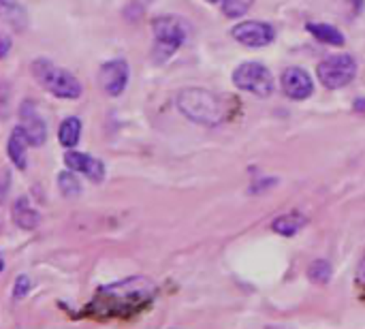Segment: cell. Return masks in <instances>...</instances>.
<instances>
[{
	"label": "cell",
	"mask_w": 365,
	"mask_h": 329,
	"mask_svg": "<svg viewBox=\"0 0 365 329\" xmlns=\"http://www.w3.org/2000/svg\"><path fill=\"white\" fill-rule=\"evenodd\" d=\"M231 36L246 47H265L274 43L276 30L267 21H240L237 26H233Z\"/></svg>",
	"instance_id": "cell-7"
},
{
	"label": "cell",
	"mask_w": 365,
	"mask_h": 329,
	"mask_svg": "<svg viewBox=\"0 0 365 329\" xmlns=\"http://www.w3.org/2000/svg\"><path fill=\"white\" fill-rule=\"evenodd\" d=\"M308 225V218L299 212H291V214H284V216H278L274 223H272V229L284 238H291L295 233H299L304 227Z\"/></svg>",
	"instance_id": "cell-14"
},
{
	"label": "cell",
	"mask_w": 365,
	"mask_h": 329,
	"mask_svg": "<svg viewBox=\"0 0 365 329\" xmlns=\"http://www.w3.org/2000/svg\"><path fill=\"white\" fill-rule=\"evenodd\" d=\"M255 0H222V13L231 19H237L250 11Z\"/></svg>",
	"instance_id": "cell-19"
},
{
	"label": "cell",
	"mask_w": 365,
	"mask_h": 329,
	"mask_svg": "<svg viewBox=\"0 0 365 329\" xmlns=\"http://www.w3.org/2000/svg\"><path fill=\"white\" fill-rule=\"evenodd\" d=\"M30 146L26 133L21 126L13 128L11 131V137H9V143H6V152H9V158L11 163L17 167V169H26L28 161H26V148Z\"/></svg>",
	"instance_id": "cell-12"
},
{
	"label": "cell",
	"mask_w": 365,
	"mask_h": 329,
	"mask_svg": "<svg viewBox=\"0 0 365 329\" xmlns=\"http://www.w3.org/2000/svg\"><path fill=\"white\" fill-rule=\"evenodd\" d=\"M30 287H32V283H30V278H28V276H17L15 287H13V295L21 300V298H26V295H28Z\"/></svg>",
	"instance_id": "cell-20"
},
{
	"label": "cell",
	"mask_w": 365,
	"mask_h": 329,
	"mask_svg": "<svg viewBox=\"0 0 365 329\" xmlns=\"http://www.w3.org/2000/svg\"><path fill=\"white\" fill-rule=\"evenodd\" d=\"M9 45H11V39H9V36H2V51H0V56H6Z\"/></svg>",
	"instance_id": "cell-22"
},
{
	"label": "cell",
	"mask_w": 365,
	"mask_h": 329,
	"mask_svg": "<svg viewBox=\"0 0 365 329\" xmlns=\"http://www.w3.org/2000/svg\"><path fill=\"white\" fill-rule=\"evenodd\" d=\"M207 2H220V0H207Z\"/></svg>",
	"instance_id": "cell-24"
},
{
	"label": "cell",
	"mask_w": 365,
	"mask_h": 329,
	"mask_svg": "<svg viewBox=\"0 0 365 329\" xmlns=\"http://www.w3.org/2000/svg\"><path fill=\"white\" fill-rule=\"evenodd\" d=\"M156 298V285L145 276H128L120 283L101 287L83 308L94 319H126L145 310Z\"/></svg>",
	"instance_id": "cell-1"
},
{
	"label": "cell",
	"mask_w": 365,
	"mask_h": 329,
	"mask_svg": "<svg viewBox=\"0 0 365 329\" xmlns=\"http://www.w3.org/2000/svg\"><path fill=\"white\" fill-rule=\"evenodd\" d=\"M79 137H81V120L71 116V118H64L60 128H58V139L64 148H75L79 143Z\"/></svg>",
	"instance_id": "cell-16"
},
{
	"label": "cell",
	"mask_w": 365,
	"mask_h": 329,
	"mask_svg": "<svg viewBox=\"0 0 365 329\" xmlns=\"http://www.w3.org/2000/svg\"><path fill=\"white\" fill-rule=\"evenodd\" d=\"M13 221H15L17 227L26 229V231H32V229L38 227L41 214H38L36 208L30 206V201H28L26 197H19V199L15 201V206H13Z\"/></svg>",
	"instance_id": "cell-13"
},
{
	"label": "cell",
	"mask_w": 365,
	"mask_h": 329,
	"mask_svg": "<svg viewBox=\"0 0 365 329\" xmlns=\"http://www.w3.org/2000/svg\"><path fill=\"white\" fill-rule=\"evenodd\" d=\"M128 64L126 60H109L101 66V86L109 96H120L128 83Z\"/></svg>",
	"instance_id": "cell-9"
},
{
	"label": "cell",
	"mask_w": 365,
	"mask_h": 329,
	"mask_svg": "<svg viewBox=\"0 0 365 329\" xmlns=\"http://www.w3.org/2000/svg\"><path fill=\"white\" fill-rule=\"evenodd\" d=\"M355 109H357V111H364V113H365V98H359V101H355Z\"/></svg>",
	"instance_id": "cell-23"
},
{
	"label": "cell",
	"mask_w": 365,
	"mask_h": 329,
	"mask_svg": "<svg viewBox=\"0 0 365 329\" xmlns=\"http://www.w3.org/2000/svg\"><path fill=\"white\" fill-rule=\"evenodd\" d=\"M282 90L289 98L293 101H304L312 94L314 90V83H312V77L299 69V66H291L282 73Z\"/></svg>",
	"instance_id": "cell-10"
},
{
	"label": "cell",
	"mask_w": 365,
	"mask_h": 329,
	"mask_svg": "<svg viewBox=\"0 0 365 329\" xmlns=\"http://www.w3.org/2000/svg\"><path fill=\"white\" fill-rule=\"evenodd\" d=\"M154 32V60L165 62L171 58L188 39V26L184 19L173 15H163L152 21Z\"/></svg>",
	"instance_id": "cell-4"
},
{
	"label": "cell",
	"mask_w": 365,
	"mask_h": 329,
	"mask_svg": "<svg viewBox=\"0 0 365 329\" xmlns=\"http://www.w3.org/2000/svg\"><path fill=\"white\" fill-rule=\"evenodd\" d=\"M233 83L257 96H269L274 92V77L269 69L261 62H244L233 73Z\"/></svg>",
	"instance_id": "cell-6"
},
{
	"label": "cell",
	"mask_w": 365,
	"mask_h": 329,
	"mask_svg": "<svg viewBox=\"0 0 365 329\" xmlns=\"http://www.w3.org/2000/svg\"><path fill=\"white\" fill-rule=\"evenodd\" d=\"M308 276L312 283L317 285H327L329 278H331V263L325 261V259H317L310 268H308Z\"/></svg>",
	"instance_id": "cell-17"
},
{
	"label": "cell",
	"mask_w": 365,
	"mask_h": 329,
	"mask_svg": "<svg viewBox=\"0 0 365 329\" xmlns=\"http://www.w3.org/2000/svg\"><path fill=\"white\" fill-rule=\"evenodd\" d=\"M32 75L47 92H51L58 98H79L81 96V83L77 81V77L73 73L56 66L47 58H38L32 62Z\"/></svg>",
	"instance_id": "cell-3"
},
{
	"label": "cell",
	"mask_w": 365,
	"mask_h": 329,
	"mask_svg": "<svg viewBox=\"0 0 365 329\" xmlns=\"http://www.w3.org/2000/svg\"><path fill=\"white\" fill-rule=\"evenodd\" d=\"M19 126L24 128L30 146H43L47 139V126L36 109V105L32 101H24L19 107Z\"/></svg>",
	"instance_id": "cell-8"
},
{
	"label": "cell",
	"mask_w": 365,
	"mask_h": 329,
	"mask_svg": "<svg viewBox=\"0 0 365 329\" xmlns=\"http://www.w3.org/2000/svg\"><path fill=\"white\" fill-rule=\"evenodd\" d=\"M317 75L327 90H338V88L349 86L355 79L357 62L351 54H336L319 64Z\"/></svg>",
	"instance_id": "cell-5"
},
{
	"label": "cell",
	"mask_w": 365,
	"mask_h": 329,
	"mask_svg": "<svg viewBox=\"0 0 365 329\" xmlns=\"http://www.w3.org/2000/svg\"><path fill=\"white\" fill-rule=\"evenodd\" d=\"M64 163H66V167L71 171H79V173H83L92 182H103V178H105V165L98 158H94L92 154L66 152Z\"/></svg>",
	"instance_id": "cell-11"
},
{
	"label": "cell",
	"mask_w": 365,
	"mask_h": 329,
	"mask_svg": "<svg viewBox=\"0 0 365 329\" xmlns=\"http://www.w3.org/2000/svg\"><path fill=\"white\" fill-rule=\"evenodd\" d=\"M178 107L195 124L216 126L231 118L235 103L229 96H220L203 88H186L178 94Z\"/></svg>",
	"instance_id": "cell-2"
},
{
	"label": "cell",
	"mask_w": 365,
	"mask_h": 329,
	"mask_svg": "<svg viewBox=\"0 0 365 329\" xmlns=\"http://www.w3.org/2000/svg\"><path fill=\"white\" fill-rule=\"evenodd\" d=\"M58 188L64 197H77L81 193V184L79 180L71 173V171H62L58 173Z\"/></svg>",
	"instance_id": "cell-18"
},
{
	"label": "cell",
	"mask_w": 365,
	"mask_h": 329,
	"mask_svg": "<svg viewBox=\"0 0 365 329\" xmlns=\"http://www.w3.org/2000/svg\"><path fill=\"white\" fill-rule=\"evenodd\" d=\"M357 285H359V289L365 293V255L364 259L359 261V268H357Z\"/></svg>",
	"instance_id": "cell-21"
},
{
	"label": "cell",
	"mask_w": 365,
	"mask_h": 329,
	"mask_svg": "<svg viewBox=\"0 0 365 329\" xmlns=\"http://www.w3.org/2000/svg\"><path fill=\"white\" fill-rule=\"evenodd\" d=\"M306 30L317 39V41H321V43H327V45H334V47H340V45H344V34L338 30V28H334V26H329V24H306Z\"/></svg>",
	"instance_id": "cell-15"
}]
</instances>
